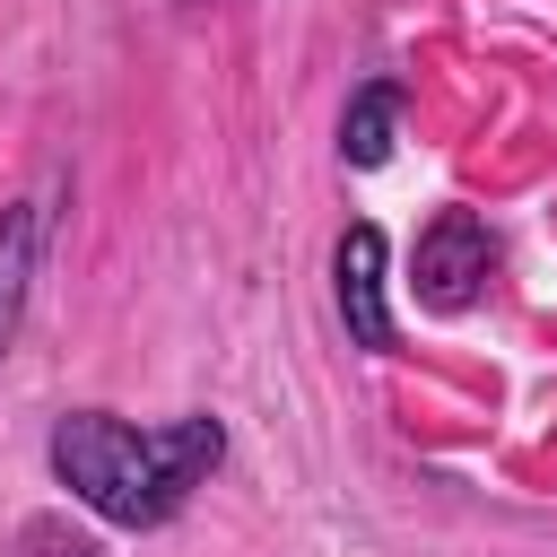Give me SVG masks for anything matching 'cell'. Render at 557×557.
Wrapping results in <instances>:
<instances>
[{
	"instance_id": "obj_2",
	"label": "cell",
	"mask_w": 557,
	"mask_h": 557,
	"mask_svg": "<svg viewBox=\"0 0 557 557\" xmlns=\"http://www.w3.org/2000/svg\"><path fill=\"white\" fill-rule=\"evenodd\" d=\"M418 278V305L426 313H461V305H479V287H487V270H496V235H487V218L479 209H435V226L418 235V261H409Z\"/></svg>"
},
{
	"instance_id": "obj_6",
	"label": "cell",
	"mask_w": 557,
	"mask_h": 557,
	"mask_svg": "<svg viewBox=\"0 0 557 557\" xmlns=\"http://www.w3.org/2000/svg\"><path fill=\"white\" fill-rule=\"evenodd\" d=\"M9 557H104V548H96L87 531H70V522H26Z\"/></svg>"
},
{
	"instance_id": "obj_1",
	"label": "cell",
	"mask_w": 557,
	"mask_h": 557,
	"mask_svg": "<svg viewBox=\"0 0 557 557\" xmlns=\"http://www.w3.org/2000/svg\"><path fill=\"white\" fill-rule=\"evenodd\" d=\"M218 453H226V426H218V418L131 426V418H113V409H70V418L52 426V479H61L87 513H104V522H122V531L165 522V513L218 470Z\"/></svg>"
},
{
	"instance_id": "obj_5",
	"label": "cell",
	"mask_w": 557,
	"mask_h": 557,
	"mask_svg": "<svg viewBox=\"0 0 557 557\" xmlns=\"http://www.w3.org/2000/svg\"><path fill=\"white\" fill-rule=\"evenodd\" d=\"M392 122H400V96L374 78V87H357L348 96V113H339V157L366 174V165H383L392 157Z\"/></svg>"
},
{
	"instance_id": "obj_3",
	"label": "cell",
	"mask_w": 557,
	"mask_h": 557,
	"mask_svg": "<svg viewBox=\"0 0 557 557\" xmlns=\"http://www.w3.org/2000/svg\"><path fill=\"white\" fill-rule=\"evenodd\" d=\"M392 261H383V235L374 226H348L339 235V252H331V296H339V322H348V339L357 348H374V357H392L400 348V331H392Z\"/></svg>"
},
{
	"instance_id": "obj_4",
	"label": "cell",
	"mask_w": 557,
	"mask_h": 557,
	"mask_svg": "<svg viewBox=\"0 0 557 557\" xmlns=\"http://www.w3.org/2000/svg\"><path fill=\"white\" fill-rule=\"evenodd\" d=\"M35 252H44V209H35V200H9V209H0V348H9L17 322H26Z\"/></svg>"
}]
</instances>
